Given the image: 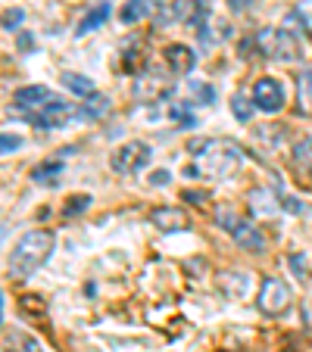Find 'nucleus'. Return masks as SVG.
Listing matches in <instances>:
<instances>
[{"label":"nucleus","mask_w":312,"mask_h":352,"mask_svg":"<svg viewBox=\"0 0 312 352\" xmlns=\"http://www.w3.org/2000/svg\"><path fill=\"white\" fill-rule=\"evenodd\" d=\"M172 91H175V81L166 78V75H160V72H144V75H138V81H134V97H138L141 103L166 100Z\"/></svg>","instance_id":"obj_5"},{"label":"nucleus","mask_w":312,"mask_h":352,"mask_svg":"<svg viewBox=\"0 0 312 352\" xmlns=\"http://www.w3.org/2000/svg\"><path fill=\"white\" fill-rule=\"evenodd\" d=\"M150 181H153V184H169V172H166V168H160V172H153L150 175Z\"/></svg>","instance_id":"obj_26"},{"label":"nucleus","mask_w":312,"mask_h":352,"mask_svg":"<svg viewBox=\"0 0 312 352\" xmlns=\"http://www.w3.org/2000/svg\"><path fill=\"white\" fill-rule=\"evenodd\" d=\"M56 237L50 231H28L19 237L16 250L10 253V274L13 278H32L54 253Z\"/></svg>","instance_id":"obj_1"},{"label":"nucleus","mask_w":312,"mask_h":352,"mask_svg":"<svg viewBox=\"0 0 312 352\" xmlns=\"http://www.w3.org/2000/svg\"><path fill=\"white\" fill-rule=\"evenodd\" d=\"M150 225H156L160 231H181L187 228V215L175 206H160L150 212Z\"/></svg>","instance_id":"obj_10"},{"label":"nucleus","mask_w":312,"mask_h":352,"mask_svg":"<svg viewBox=\"0 0 312 352\" xmlns=\"http://www.w3.org/2000/svg\"><path fill=\"white\" fill-rule=\"evenodd\" d=\"M231 234H234V240H238V246L247 250V253H262V250H266V234L259 231L256 225H250V221H240Z\"/></svg>","instance_id":"obj_9"},{"label":"nucleus","mask_w":312,"mask_h":352,"mask_svg":"<svg viewBox=\"0 0 312 352\" xmlns=\"http://www.w3.org/2000/svg\"><path fill=\"white\" fill-rule=\"evenodd\" d=\"M153 10V0H125V7H122V25H134L141 22L144 16H150Z\"/></svg>","instance_id":"obj_15"},{"label":"nucleus","mask_w":312,"mask_h":352,"mask_svg":"<svg viewBox=\"0 0 312 352\" xmlns=\"http://www.w3.org/2000/svg\"><path fill=\"white\" fill-rule=\"evenodd\" d=\"M253 107L262 113H281L284 109V87L275 78H259L253 87Z\"/></svg>","instance_id":"obj_6"},{"label":"nucleus","mask_w":312,"mask_h":352,"mask_svg":"<svg viewBox=\"0 0 312 352\" xmlns=\"http://www.w3.org/2000/svg\"><path fill=\"white\" fill-rule=\"evenodd\" d=\"M172 122H175L178 128H191V125H194L191 107H185V103H175V107H172Z\"/></svg>","instance_id":"obj_21"},{"label":"nucleus","mask_w":312,"mask_h":352,"mask_svg":"<svg viewBox=\"0 0 312 352\" xmlns=\"http://www.w3.org/2000/svg\"><path fill=\"white\" fill-rule=\"evenodd\" d=\"M247 3H250V0H231V7H234V10H247Z\"/></svg>","instance_id":"obj_28"},{"label":"nucleus","mask_w":312,"mask_h":352,"mask_svg":"<svg viewBox=\"0 0 312 352\" xmlns=\"http://www.w3.org/2000/svg\"><path fill=\"white\" fill-rule=\"evenodd\" d=\"M231 109H234V116H238L240 122H250V116H253V107H250V103H247L244 97H240V94H238V97L231 100Z\"/></svg>","instance_id":"obj_22"},{"label":"nucleus","mask_w":312,"mask_h":352,"mask_svg":"<svg viewBox=\"0 0 312 352\" xmlns=\"http://www.w3.org/2000/svg\"><path fill=\"white\" fill-rule=\"evenodd\" d=\"M75 116V107L72 103H66V100H60V97H54L47 107H41L38 113H32L28 119L34 122L38 128H63L69 119Z\"/></svg>","instance_id":"obj_7"},{"label":"nucleus","mask_w":312,"mask_h":352,"mask_svg":"<svg viewBox=\"0 0 312 352\" xmlns=\"http://www.w3.org/2000/svg\"><path fill=\"white\" fill-rule=\"evenodd\" d=\"M309 175H312V172H309Z\"/></svg>","instance_id":"obj_32"},{"label":"nucleus","mask_w":312,"mask_h":352,"mask_svg":"<svg viewBox=\"0 0 312 352\" xmlns=\"http://www.w3.org/2000/svg\"><path fill=\"white\" fill-rule=\"evenodd\" d=\"M0 237H3V231H0Z\"/></svg>","instance_id":"obj_31"},{"label":"nucleus","mask_w":312,"mask_h":352,"mask_svg":"<svg viewBox=\"0 0 312 352\" xmlns=\"http://www.w3.org/2000/svg\"><path fill=\"white\" fill-rule=\"evenodd\" d=\"M22 22H25V10H7V13L0 16V25L7 28V32H16Z\"/></svg>","instance_id":"obj_20"},{"label":"nucleus","mask_w":312,"mask_h":352,"mask_svg":"<svg viewBox=\"0 0 312 352\" xmlns=\"http://www.w3.org/2000/svg\"><path fill=\"white\" fill-rule=\"evenodd\" d=\"M166 63L172 66L175 75H187L194 69V63H197V54L185 44H169L166 47Z\"/></svg>","instance_id":"obj_11"},{"label":"nucleus","mask_w":312,"mask_h":352,"mask_svg":"<svg viewBox=\"0 0 312 352\" xmlns=\"http://www.w3.org/2000/svg\"><path fill=\"white\" fill-rule=\"evenodd\" d=\"M194 91H197V94H203V103H213V97H216V94H213V87H209V85H194Z\"/></svg>","instance_id":"obj_25"},{"label":"nucleus","mask_w":312,"mask_h":352,"mask_svg":"<svg viewBox=\"0 0 312 352\" xmlns=\"http://www.w3.org/2000/svg\"><path fill=\"white\" fill-rule=\"evenodd\" d=\"M19 47H22V50H28V47H32V34H22V38H19Z\"/></svg>","instance_id":"obj_27"},{"label":"nucleus","mask_w":312,"mask_h":352,"mask_svg":"<svg viewBox=\"0 0 312 352\" xmlns=\"http://www.w3.org/2000/svg\"><path fill=\"white\" fill-rule=\"evenodd\" d=\"M206 146H209V140H206ZM206 146H203V153H200V160H203V166H206V175H209V178H231L240 166L238 150H234L231 144H219V153H213V150H206Z\"/></svg>","instance_id":"obj_3"},{"label":"nucleus","mask_w":312,"mask_h":352,"mask_svg":"<svg viewBox=\"0 0 312 352\" xmlns=\"http://www.w3.org/2000/svg\"><path fill=\"white\" fill-rule=\"evenodd\" d=\"M150 144H144V140H128V144H122L119 150H113V156H110V166L116 168L119 175H132V172H141V168L150 162Z\"/></svg>","instance_id":"obj_2"},{"label":"nucleus","mask_w":312,"mask_h":352,"mask_svg":"<svg viewBox=\"0 0 312 352\" xmlns=\"http://www.w3.org/2000/svg\"><path fill=\"white\" fill-rule=\"evenodd\" d=\"M87 206H91V197H87V193H79V197H69V203H66V219H72V215H81Z\"/></svg>","instance_id":"obj_19"},{"label":"nucleus","mask_w":312,"mask_h":352,"mask_svg":"<svg viewBox=\"0 0 312 352\" xmlns=\"http://www.w3.org/2000/svg\"><path fill=\"white\" fill-rule=\"evenodd\" d=\"M256 306L262 315H281L291 306V287L281 278H266L262 280V290H259Z\"/></svg>","instance_id":"obj_4"},{"label":"nucleus","mask_w":312,"mask_h":352,"mask_svg":"<svg viewBox=\"0 0 312 352\" xmlns=\"http://www.w3.org/2000/svg\"><path fill=\"white\" fill-rule=\"evenodd\" d=\"M22 146V138L19 134H0V153H13Z\"/></svg>","instance_id":"obj_23"},{"label":"nucleus","mask_w":312,"mask_h":352,"mask_svg":"<svg viewBox=\"0 0 312 352\" xmlns=\"http://www.w3.org/2000/svg\"><path fill=\"white\" fill-rule=\"evenodd\" d=\"M293 160H297L300 166L312 168V138H303L297 146H293Z\"/></svg>","instance_id":"obj_18"},{"label":"nucleus","mask_w":312,"mask_h":352,"mask_svg":"<svg viewBox=\"0 0 312 352\" xmlns=\"http://www.w3.org/2000/svg\"><path fill=\"white\" fill-rule=\"evenodd\" d=\"M25 352H41V346L34 343V340H28V343H25Z\"/></svg>","instance_id":"obj_29"},{"label":"nucleus","mask_w":312,"mask_h":352,"mask_svg":"<svg viewBox=\"0 0 312 352\" xmlns=\"http://www.w3.org/2000/svg\"><path fill=\"white\" fill-rule=\"evenodd\" d=\"M0 315H3V293H0Z\"/></svg>","instance_id":"obj_30"},{"label":"nucleus","mask_w":312,"mask_h":352,"mask_svg":"<svg viewBox=\"0 0 312 352\" xmlns=\"http://www.w3.org/2000/svg\"><path fill=\"white\" fill-rule=\"evenodd\" d=\"M297 107L303 116H312V69L297 75Z\"/></svg>","instance_id":"obj_12"},{"label":"nucleus","mask_w":312,"mask_h":352,"mask_svg":"<svg viewBox=\"0 0 312 352\" xmlns=\"http://www.w3.org/2000/svg\"><path fill=\"white\" fill-rule=\"evenodd\" d=\"M110 109H113V103L103 94H91V97H85V107L79 109V116L81 119H103V116H110Z\"/></svg>","instance_id":"obj_14"},{"label":"nucleus","mask_w":312,"mask_h":352,"mask_svg":"<svg viewBox=\"0 0 312 352\" xmlns=\"http://www.w3.org/2000/svg\"><path fill=\"white\" fill-rule=\"evenodd\" d=\"M63 85L75 94V97H91L94 94V81L85 78V75H75V72H63Z\"/></svg>","instance_id":"obj_16"},{"label":"nucleus","mask_w":312,"mask_h":352,"mask_svg":"<svg viewBox=\"0 0 312 352\" xmlns=\"http://www.w3.org/2000/svg\"><path fill=\"white\" fill-rule=\"evenodd\" d=\"M110 13H113V7H110L107 0H103L100 7H94L91 13H87L85 19L79 22V28H75V34H79V38H81V34H87V32H94V28H100V25H103V22L110 19Z\"/></svg>","instance_id":"obj_13"},{"label":"nucleus","mask_w":312,"mask_h":352,"mask_svg":"<svg viewBox=\"0 0 312 352\" xmlns=\"http://www.w3.org/2000/svg\"><path fill=\"white\" fill-rule=\"evenodd\" d=\"M60 172H63V162H44V166H38L32 172V181H38V184H56Z\"/></svg>","instance_id":"obj_17"},{"label":"nucleus","mask_w":312,"mask_h":352,"mask_svg":"<svg viewBox=\"0 0 312 352\" xmlns=\"http://www.w3.org/2000/svg\"><path fill=\"white\" fill-rule=\"evenodd\" d=\"M181 197H185L187 203H194V206H203L206 203V190H185Z\"/></svg>","instance_id":"obj_24"},{"label":"nucleus","mask_w":312,"mask_h":352,"mask_svg":"<svg viewBox=\"0 0 312 352\" xmlns=\"http://www.w3.org/2000/svg\"><path fill=\"white\" fill-rule=\"evenodd\" d=\"M54 97H56V94H50L44 85H32V87H22V91H16L13 103H16V109H19V113L32 116V113H38L41 107H47V103H50Z\"/></svg>","instance_id":"obj_8"}]
</instances>
